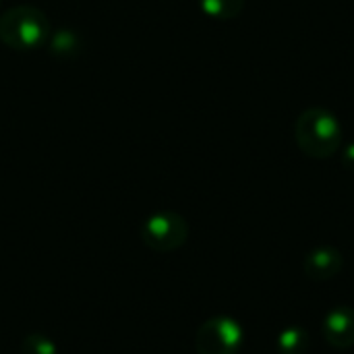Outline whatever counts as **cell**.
Returning <instances> with one entry per match:
<instances>
[{
    "mask_svg": "<svg viewBox=\"0 0 354 354\" xmlns=\"http://www.w3.org/2000/svg\"><path fill=\"white\" fill-rule=\"evenodd\" d=\"M48 46H50L52 54L68 58V56H73V54L79 52V37L73 31L62 29V31H56V33L50 35Z\"/></svg>",
    "mask_w": 354,
    "mask_h": 354,
    "instance_id": "9",
    "label": "cell"
},
{
    "mask_svg": "<svg viewBox=\"0 0 354 354\" xmlns=\"http://www.w3.org/2000/svg\"><path fill=\"white\" fill-rule=\"evenodd\" d=\"M344 268V257L334 247H317L307 253L303 261V272L311 282H328L334 280Z\"/></svg>",
    "mask_w": 354,
    "mask_h": 354,
    "instance_id": "6",
    "label": "cell"
},
{
    "mask_svg": "<svg viewBox=\"0 0 354 354\" xmlns=\"http://www.w3.org/2000/svg\"><path fill=\"white\" fill-rule=\"evenodd\" d=\"M189 239V224L176 212H156L141 226V241L156 253H172Z\"/></svg>",
    "mask_w": 354,
    "mask_h": 354,
    "instance_id": "3",
    "label": "cell"
},
{
    "mask_svg": "<svg viewBox=\"0 0 354 354\" xmlns=\"http://www.w3.org/2000/svg\"><path fill=\"white\" fill-rule=\"evenodd\" d=\"M326 342L336 351H348L354 346V309L351 305H338L324 317L322 326Z\"/></svg>",
    "mask_w": 354,
    "mask_h": 354,
    "instance_id": "5",
    "label": "cell"
},
{
    "mask_svg": "<svg viewBox=\"0 0 354 354\" xmlns=\"http://www.w3.org/2000/svg\"><path fill=\"white\" fill-rule=\"evenodd\" d=\"M19 354H58V346L52 338L44 334H27L21 344H19Z\"/></svg>",
    "mask_w": 354,
    "mask_h": 354,
    "instance_id": "10",
    "label": "cell"
},
{
    "mask_svg": "<svg viewBox=\"0 0 354 354\" xmlns=\"http://www.w3.org/2000/svg\"><path fill=\"white\" fill-rule=\"evenodd\" d=\"M342 164H344L346 170L354 172V143H351V145L344 149V153H342Z\"/></svg>",
    "mask_w": 354,
    "mask_h": 354,
    "instance_id": "11",
    "label": "cell"
},
{
    "mask_svg": "<svg viewBox=\"0 0 354 354\" xmlns=\"http://www.w3.org/2000/svg\"><path fill=\"white\" fill-rule=\"evenodd\" d=\"M201 10L218 21H230L245 8V0H199Z\"/></svg>",
    "mask_w": 354,
    "mask_h": 354,
    "instance_id": "7",
    "label": "cell"
},
{
    "mask_svg": "<svg viewBox=\"0 0 354 354\" xmlns=\"http://www.w3.org/2000/svg\"><path fill=\"white\" fill-rule=\"evenodd\" d=\"M243 328L232 317H212L201 324L195 336L197 354H236L243 346Z\"/></svg>",
    "mask_w": 354,
    "mask_h": 354,
    "instance_id": "4",
    "label": "cell"
},
{
    "mask_svg": "<svg viewBox=\"0 0 354 354\" xmlns=\"http://www.w3.org/2000/svg\"><path fill=\"white\" fill-rule=\"evenodd\" d=\"M52 25L48 15L31 4H19L0 15V41L17 52H31L48 44Z\"/></svg>",
    "mask_w": 354,
    "mask_h": 354,
    "instance_id": "1",
    "label": "cell"
},
{
    "mask_svg": "<svg viewBox=\"0 0 354 354\" xmlns=\"http://www.w3.org/2000/svg\"><path fill=\"white\" fill-rule=\"evenodd\" d=\"M309 351V334L303 328H286L278 336V354H305Z\"/></svg>",
    "mask_w": 354,
    "mask_h": 354,
    "instance_id": "8",
    "label": "cell"
},
{
    "mask_svg": "<svg viewBox=\"0 0 354 354\" xmlns=\"http://www.w3.org/2000/svg\"><path fill=\"white\" fill-rule=\"evenodd\" d=\"M295 139L309 158L328 160L340 149L342 124L326 108H307L297 118Z\"/></svg>",
    "mask_w": 354,
    "mask_h": 354,
    "instance_id": "2",
    "label": "cell"
}]
</instances>
